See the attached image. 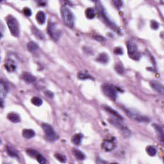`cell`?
Instances as JSON below:
<instances>
[{"mask_svg": "<svg viewBox=\"0 0 164 164\" xmlns=\"http://www.w3.org/2000/svg\"><path fill=\"white\" fill-rule=\"evenodd\" d=\"M21 78L28 83H34V82L36 81V78L34 76L28 72H23L22 75H21Z\"/></svg>", "mask_w": 164, "mask_h": 164, "instance_id": "obj_13", "label": "cell"}, {"mask_svg": "<svg viewBox=\"0 0 164 164\" xmlns=\"http://www.w3.org/2000/svg\"><path fill=\"white\" fill-rule=\"evenodd\" d=\"M35 135V133L33 130L31 129H25L23 131V136L24 138L27 139H30L34 137Z\"/></svg>", "mask_w": 164, "mask_h": 164, "instance_id": "obj_19", "label": "cell"}, {"mask_svg": "<svg viewBox=\"0 0 164 164\" xmlns=\"http://www.w3.org/2000/svg\"><path fill=\"white\" fill-rule=\"evenodd\" d=\"M23 12L25 14V15L27 17H30L32 16V10L31 9H30L28 7H26L23 9Z\"/></svg>", "mask_w": 164, "mask_h": 164, "instance_id": "obj_34", "label": "cell"}, {"mask_svg": "<svg viewBox=\"0 0 164 164\" xmlns=\"http://www.w3.org/2000/svg\"><path fill=\"white\" fill-rule=\"evenodd\" d=\"M96 60H97V62L105 64V63H107L108 62V60H109L108 55L105 53H100L98 55V57H97Z\"/></svg>", "mask_w": 164, "mask_h": 164, "instance_id": "obj_18", "label": "cell"}, {"mask_svg": "<svg viewBox=\"0 0 164 164\" xmlns=\"http://www.w3.org/2000/svg\"><path fill=\"white\" fill-rule=\"evenodd\" d=\"M153 126L154 127V129L156 131L158 135L159 136V139H160V141L163 142V130L162 127H161L158 124H154L153 125Z\"/></svg>", "mask_w": 164, "mask_h": 164, "instance_id": "obj_22", "label": "cell"}, {"mask_svg": "<svg viewBox=\"0 0 164 164\" xmlns=\"http://www.w3.org/2000/svg\"><path fill=\"white\" fill-rule=\"evenodd\" d=\"M114 52L115 54H122L123 53V51L122 50V48H116L114 50Z\"/></svg>", "mask_w": 164, "mask_h": 164, "instance_id": "obj_39", "label": "cell"}, {"mask_svg": "<svg viewBox=\"0 0 164 164\" xmlns=\"http://www.w3.org/2000/svg\"><path fill=\"white\" fill-rule=\"evenodd\" d=\"M103 108H104L108 113L111 114L114 118H115V119H119L121 121L123 119V117L121 116L117 111H115V110H114V109H112L111 107H108V106H103Z\"/></svg>", "mask_w": 164, "mask_h": 164, "instance_id": "obj_15", "label": "cell"}, {"mask_svg": "<svg viewBox=\"0 0 164 164\" xmlns=\"http://www.w3.org/2000/svg\"><path fill=\"white\" fill-rule=\"evenodd\" d=\"M42 127L45 133V137L50 141H54L58 139L57 133L54 132L53 127L50 124L47 123H44L42 124Z\"/></svg>", "mask_w": 164, "mask_h": 164, "instance_id": "obj_6", "label": "cell"}, {"mask_svg": "<svg viewBox=\"0 0 164 164\" xmlns=\"http://www.w3.org/2000/svg\"><path fill=\"white\" fill-rule=\"evenodd\" d=\"M97 5L96 7L97 9H98V14L99 15V16L101 17L102 20L104 21V22L107 24V25L108 26L110 27V28H112V30H114L115 32H116L117 33L120 32V30L118 28L117 26L115 25L114 23L112 22V21L109 19V17L107 16V12L105 11L104 7H103L101 2L100 1H97Z\"/></svg>", "mask_w": 164, "mask_h": 164, "instance_id": "obj_2", "label": "cell"}, {"mask_svg": "<svg viewBox=\"0 0 164 164\" xmlns=\"http://www.w3.org/2000/svg\"><path fill=\"white\" fill-rule=\"evenodd\" d=\"M121 120L115 119V118H112V119L109 120L112 124H113L114 126L117 127L118 129H119L121 133H122V134L125 137H129L130 135H131V132H130V130L126 126H124L123 124L121 123Z\"/></svg>", "mask_w": 164, "mask_h": 164, "instance_id": "obj_8", "label": "cell"}, {"mask_svg": "<svg viewBox=\"0 0 164 164\" xmlns=\"http://www.w3.org/2000/svg\"><path fill=\"white\" fill-rule=\"evenodd\" d=\"M7 153L8 154V155L10 156L16 158H19V153H18V152L16 149L13 147L12 145H7Z\"/></svg>", "mask_w": 164, "mask_h": 164, "instance_id": "obj_16", "label": "cell"}, {"mask_svg": "<svg viewBox=\"0 0 164 164\" xmlns=\"http://www.w3.org/2000/svg\"><path fill=\"white\" fill-rule=\"evenodd\" d=\"M32 31L33 33H34V35H35V37H37L39 39H44V33H42L40 30H38L37 28L33 26L32 27Z\"/></svg>", "mask_w": 164, "mask_h": 164, "instance_id": "obj_26", "label": "cell"}, {"mask_svg": "<svg viewBox=\"0 0 164 164\" xmlns=\"http://www.w3.org/2000/svg\"><path fill=\"white\" fill-rule=\"evenodd\" d=\"M112 3H113L115 7L117 8H120L123 6V2L121 1H117H117H113Z\"/></svg>", "mask_w": 164, "mask_h": 164, "instance_id": "obj_36", "label": "cell"}, {"mask_svg": "<svg viewBox=\"0 0 164 164\" xmlns=\"http://www.w3.org/2000/svg\"><path fill=\"white\" fill-rule=\"evenodd\" d=\"M101 147L103 150H104L105 151L110 152L112 150H114L115 148V147H116V144H115L114 140L107 139L103 141L101 144Z\"/></svg>", "mask_w": 164, "mask_h": 164, "instance_id": "obj_11", "label": "cell"}, {"mask_svg": "<svg viewBox=\"0 0 164 164\" xmlns=\"http://www.w3.org/2000/svg\"><path fill=\"white\" fill-rule=\"evenodd\" d=\"M115 70L119 74H123L124 72V68L123 65L121 64H117L115 65Z\"/></svg>", "mask_w": 164, "mask_h": 164, "instance_id": "obj_33", "label": "cell"}, {"mask_svg": "<svg viewBox=\"0 0 164 164\" xmlns=\"http://www.w3.org/2000/svg\"><path fill=\"white\" fill-rule=\"evenodd\" d=\"M7 25L9 30L14 37H18L19 36L20 30H19V24L17 20L14 17L9 16L7 18Z\"/></svg>", "mask_w": 164, "mask_h": 164, "instance_id": "obj_3", "label": "cell"}, {"mask_svg": "<svg viewBox=\"0 0 164 164\" xmlns=\"http://www.w3.org/2000/svg\"><path fill=\"white\" fill-rule=\"evenodd\" d=\"M31 102L33 105L37 106V107H40L42 105V100L39 97H33L31 100Z\"/></svg>", "mask_w": 164, "mask_h": 164, "instance_id": "obj_30", "label": "cell"}, {"mask_svg": "<svg viewBox=\"0 0 164 164\" xmlns=\"http://www.w3.org/2000/svg\"><path fill=\"white\" fill-rule=\"evenodd\" d=\"M5 68L8 72H12L16 71L17 69V65L14 61L10 59L7 60L5 63Z\"/></svg>", "mask_w": 164, "mask_h": 164, "instance_id": "obj_14", "label": "cell"}, {"mask_svg": "<svg viewBox=\"0 0 164 164\" xmlns=\"http://www.w3.org/2000/svg\"><path fill=\"white\" fill-rule=\"evenodd\" d=\"M127 54L130 57L135 60H139L141 59V54L139 52L137 46L133 41H129L127 43Z\"/></svg>", "mask_w": 164, "mask_h": 164, "instance_id": "obj_5", "label": "cell"}, {"mask_svg": "<svg viewBox=\"0 0 164 164\" xmlns=\"http://www.w3.org/2000/svg\"><path fill=\"white\" fill-rule=\"evenodd\" d=\"M26 153L30 156H31L32 158H36L39 154H40V153H39V151H36L35 150H33V149H28V150H27Z\"/></svg>", "mask_w": 164, "mask_h": 164, "instance_id": "obj_28", "label": "cell"}, {"mask_svg": "<svg viewBox=\"0 0 164 164\" xmlns=\"http://www.w3.org/2000/svg\"><path fill=\"white\" fill-rule=\"evenodd\" d=\"M7 118L9 121L14 123H19L21 121L20 116L17 113H15V112H10L7 115Z\"/></svg>", "mask_w": 164, "mask_h": 164, "instance_id": "obj_17", "label": "cell"}, {"mask_svg": "<svg viewBox=\"0 0 164 164\" xmlns=\"http://www.w3.org/2000/svg\"><path fill=\"white\" fill-rule=\"evenodd\" d=\"M82 137H83V135H82L81 133H76V134H75L72 136L71 141L74 145H79L81 142Z\"/></svg>", "mask_w": 164, "mask_h": 164, "instance_id": "obj_21", "label": "cell"}, {"mask_svg": "<svg viewBox=\"0 0 164 164\" xmlns=\"http://www.w3.org/2000/svg\"><path fill=\"white\" fill-rule=\"evenodd\" d=\"M48 32L49 33L51 38H52L53 40L54 41H58L59 40L62 33L61 30L57 26L56 23L52 21H50L49 24H48Z\"/></svg>", "mask_w": 164, "mask_h": 164, "instance_id": "obj_4", "label": "cell"}, {"mask_svg": "<svg viewBox=\"0 0 164 164\" xmlns=\"http://www.w3.org/2000/svg\"><path fill=\"white\" fill-rule=\"evenodd\" d=\"M27 48H28V50L30 51H31V52H33V51H35L38 49L39 45L35 42L30 41L28 42V44H27Z\"/></svg>", "mask_w": 164, "mask_h": 164, "instance_id": "obj_24", "label": "cell"}, {"mask_svg": "<svg viewBox=\"0 0 164 164\" xmlns=\"http://www.w3.org/2000/svg\"><path fill=\"white\" fill-rule=\"evenodd\" d=\"M124 110L127 116L130 117L132 119L135 120L137 122L141 123H148L150 122V119L147 117H145L144 115H142L141 114H139L138 112H135V111H133L132 110H129V109L124 108Z\"/></svg>", "mask_w": 164, "mask_h": 164, "instance_id": "obj_7", "label": "cell"}, {"mask_svg": "<svg viewBox=\"0 0 164 164\" xmlns=\"http://www.w3.org/2000/svg\"><path fill=\"white\" fill-rule=\"evenodd\" d=\"M54 157L56 158L60 161V162H62V163H65L66 162V157L63 155L62 154H60V153H56L54 154Z\"/></svg>", "mask_w": 164, "mask_h": 164, "instance_id": "obj_31", "label": "cell"}, {"mask_svg": "<svg viewBox=\"0 0 164 164\" xmlns=\"http://www.w3.org/2000/svg\"><path fill=\"white\" fill-rule=\"evenodd\" d=\"M146 152L147 153L149 154L150 156H155L156 154V149L152 146V145H150V146H147L146 147Z\"/></svg>", "mask_w": 164, "mask_h": 164, "instance_id": "obj_27", "label": "cell"}, {"mask_svg": "<svg viewBox=\"0 0 164 164\" xmlns=\"http://www.w3.org/2000/svg\"><path fill=\"white\" fill-rule=\"evenodd\" d=\"M8 92V86L7 83V82L3 81V80H1V83H0V98H1V107H3L4 99L5 97L7 96Z\"/></svg>", "mask_w": 164, "mask_h": 164, "instance_id": "obj_10", "label": "cell"}, {"mask_svg": "<svg viewBox=\"0 0 164 164\" xmlns=\"http://www.w3.org/2000/svg\"><path fill=\"white\" fill-rule=\"evenodd\" d=\"M95 11L92 8H88L85 10V16L87 18L89 19H92L95 17Z\"/></svg>", "mask_w": 164, "mask_h": 164, "instance_id": "obj_25", "label": "cell"}, {"mask_svg": "<svg viewBox=\"0 0 164 164\" xmlns=\"http://www.w3.org/2000/svg\"><path fill=\"white\" fill-rule=\"evenodd\" d=\"M102 90L103 93L107 96L108 98L112 100H115L117 98V93L115 88L110 84H104L102 86Z\"/></svg>", "mask_w": 164, "mask_h": 164, "instance_id": "obj_9", "label": "cell"}, {"mask_svg": "<svg viewBox=\"0 0 164 164\" xmlns=\"http://www.w3.org/2000/svg\"><path fill=\"white\" fill-rule=\"evenodd\" d=\"M36 159H37V162H38L39 163L44 164V163H45L47 162L46 160H45V158H44L43 156H42L41 153L39 154V155L37 156V158H36Z\"/></svg>", "mask_w": 164, "mask_h": 164, "instance_id": "obj_32", "label": "cell"}, {"mask_svg": "<svg viewBox=\"0 0 164 164\" xmlns=\"http://www.w3.org/2000/svg\"><path fill=\"white\" fill-rule=\"evenodd\" d=\"M72 152H73L74 155L78 160H83L85 158V154L81 151L78 150H72Z\"/></svg>", "mask_w": 164, "mask_h": 164, "instance_id": "obj_23", "label": "cell"}, {"mask_svg": "<svg viewBox=\"0 0 164 164\" xmlns=\"http://www.w3.org/2000/svg\"><path fill=\"white\" fill-rule=\"evenodd\" d=\"M78 78L80 79V80H87V79H93V78L91 76L90 74H89L87 72H80L78 73Z\"/></svg>", "mask_w": 164, "mask_h": 164, "instance_id": "obj_29", "label": "cell"}, {"mask_svg": "<svg viewBox=\"0 0 164 164\" xmlns=\"http://www.w3.org/2000/svg\"><path fill=\"white\" fill-rule=\"evenodd\" d=\"M150 85L151 87L153 88V89L155 90L156 92L161 94H163L164 92V89H163V85L160 83L159 81H151L150 82Z\"/></svg>", "mask_w": 164, "mask_h": 164, "instance_id": "obj_12", "label": "cell"}, {"mask_svg": "<svg viewBox=\"0 0 164 164\" xmlns=\"http://www.w3.org/2000/svg\"><path fill=\"white\" fill-rule=\"evenodd\" d=\"M44 94H45V95L47 97H48L49 98H53V96H54L53 93L52 92H51V91H49V90L45 91Z\"/></svg>", "mask_w": 164, "mask_h": 164, "instance_id": "obj_38", "label": "cell"}, {"mask_svg": "<svg viewBox=\"0 0 164 164\" xmlns=\"http://www.w3.org/2000/svg\"><path fill=\"white\" fill-rule=\"evenodd\" d=\"M60 14H61V17L65 25L69 28H73L74 26L75 17L74 14L70 10V8L67 6L63 5L60 8Z\"/></svg>", "mask_w": 164, "mask_h": 164, "instance_id": "obj_1", "label": "cell"}, {"mask_svg": "<svg viewBox=\"0 0 164 164\" xmlns=\"http://www.w3.org/2000/svg\"><path fill=\"white\" fill-rule=\"evenodd\" d=\"M151 27L154 30H156L158 28L159 24L158 23L155 21H152L151 23Z\"/></svg>", "mask_w": 164, "mask_h": 164, "instance_id": "obj_35", "label": "cell"}, {"mask_svg": "<svg viewBox=\"0 0 164 164\" xmlns=\"http://www.w3.org/2000/svg\"><path fill=\"white\" fill-rule=\"evenodd\" d=\"M36 20L40 25H43L45 21V15L42 11H39L36 15Z\"/></svg>", "mask_w": 164, "mask_h": 164, "instance_id": "obj_20", "label": "cell"}, {"mask_svg": "<svg viewBox=\"0 0 164 164\" xmlns=\"http://www.w3.org/2000/svg\"><path fill=\"white\" fill-rule=\"evenodd\" d=\"M94 39L99 42H103V41H106V39L105 37H102V36L101 35H95L94 37Z\"/></svg>", "mask_w": 164, "mask_h": 164, "instance_id": "obj_37", "label": "cell"}]
</instances>
